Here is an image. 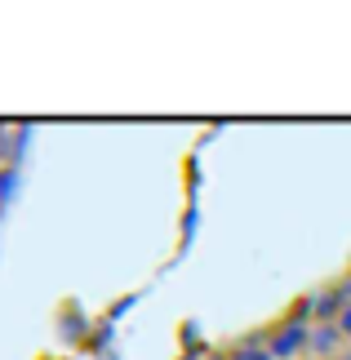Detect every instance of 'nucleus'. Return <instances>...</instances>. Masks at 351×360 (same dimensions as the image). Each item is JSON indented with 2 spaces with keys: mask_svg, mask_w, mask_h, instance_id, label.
Masks as SVG:
<instances>
[{
  "mask_svg": "<svg viewBox=\"0 0 351 360\" xmlns=\"http://www.w3.org/2000/svg\"><path fill=\"white\" fill-rule=\"evenodd\" d=\"M262 338H267V347H272L276 360H293V356H302L307 347H312V307H307V298H302L293 311H285L280 321L267 325V329H262Z\"/></svg>",
  "mask_w": 351,
  "mask_h": 360,
  "instance_id": "f257e3e1",
  "label": "nucleus"
},
{
  "mask_svg": "<svg viewBox=\"0 0 351 360\" xmlns=\"http://www.w3.org/2000/svg\"><path fill=\"white\" fill-rule=\"evenodd\" d=\"M343 347H347V338H343L338 325H312V347H307L312 356H320V360H338Z\"/></svg>",
  "mask_w": 351,
  "mask_h": 360,
  "instance_id": "f03ea898",
  "label": "nucleus"
},
{
  "mask_svg": "<svg viewBox=\"0 0 351 360\" xmlns=\"http://www.w3.org/2000/svg\"><path fill=\"white\" fill-rule=\"evenodd\" d=\"M218 360H276V356H272V347H267V338H262V329H258V334L236 338Z\"/></svg>",
  "mask_w": 351,
  "mask_h": 360,
  "instance_id": "7ed1b4c3",
  "label": "nucleus"
},
{
  "mask_svg": "<svg viewBox=\"0 0 351 360\" xmlns=\"http://www.w3.org/2000/svg\"><path fill=\"white\" fill-rule=\"evenodd\" d=\"M338 360H351V342H347V347H343V356H338Z\"/></svg>",
  "mask_w": 351,
  "mask_h": 360,
  "instance_id": "20e7f679",
  "label": "nucleus"
}]
</instances>
